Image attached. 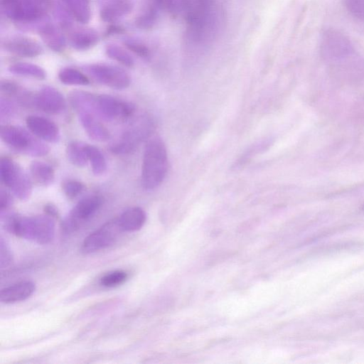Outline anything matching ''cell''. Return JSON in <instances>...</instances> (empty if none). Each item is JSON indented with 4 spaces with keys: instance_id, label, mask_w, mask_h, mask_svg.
Returning a JSON list of instances; mask_svg holds the SVG:
<instances>
[{
    "instance_id": "cell-1",
    "label": "cell",
    "mask_w": 364,
    "mask_h": 364,
    "mask_svg": "<svg viewBox=\"0 0 364 364\" xmlns=\"http://www.w3.org/2000/svg\"><path fill=\"white\" fill-rule=\"evenodd\" d=\"M0 215L4 228L16 236L39 245L48 244L54 237V218L46 214L23 217L6 211Z\"/></svg>"
},
{
    "instance_id": "cell-2",
    "label": "cell",
    "mask_w": 364,
    "mask_h": 364,
    "mask_svg": "<svg viewBox=\"0 0 364 364\" xmlns=\"http://www.w3.org/2000/svg\"><path fill=\"white\" fill-rule=\"evenodd\" d=\"M168 169V156L164 142L154 137L146 144L141 166V181L143 188L151 191L159 186Z\"/></svg>"
},
{
    "instance_id": "cell-3",
    "label": "cell",
    "mask_w": 364,
    "mask_h": 364,
    "mask_svg": "<svg viewBox=\"0 0 364 364\" xmlns=\"http://www.w3.org/2000/svg\"><path fill=\"white\" fill-rule=\"evenodd\" d=\"M34 136L18 126L4 125L1 128V139L12 149L31 156L46 155L49 148Z\"/></svg>"
},
{
    "instance_id": "cell-4",
    "label": "cell",
    "mask_w": 364,
    "mask_h": 364,
    "mask_svg": "<svg viewBox=\"0 0 364 364\" xmlns=\"http://www.w3.org/2000/svg\"><path fill=\"white\" fill-rule=\"evenodd\" d=\"M2 183L20 200H27L32 191V183L26 172L11 159L4 156L0 161Z\"/></svg>"
},
{
    "instance_id": "cell-5",
    "label": "cell",
    "mask_w": 364,
    "mask_h": 364,
    "mask_svg": "<svg viewBox=\"0 0 364 364\" xmlns=\"http://www.w3.org/2000/svg\"><path fill=\"white\" fill-rule=\"evenodd\" d=\"M1 10L9 18L28 23L42 18L49 8L48 0H2Z\"/></svg>"
},
{
    "instance_id": "cell-6",
    "label": "cell",
    "mask_w": 364,
    "mask_h": 364,
    "mask_svg": "<svg viewBox=\"0 0 364 364\" xmlns=\"http://www.w3.org/2000/svg\"><path fill=\"white\" fill-rule=\"evenodd\" d=\"M103 200L100 196L90 195L80 199L72 208L62 223V228L66 232L77 230L85 221L90 219L101 208Z\"/></svg>"
},
{
    "instance_id": "cell-7",
    "label": "cell",
    "mask_w": 364,
    "mask_h": 364,
    "mask_svg": "<svg viewBox=\"0 0 364 364\" xmlns=\"http://www.w3.org/2000/svg\"><path fill=\"white\" fill-rule=\"evenodd\" d=\"M122 232L117 218L107 221L84 239L82 251L90 254L105 250L116 242Z\"/></svg>"
},
{
    "instance_id": "cell-8",
    "label": "cell",
    "mask_w": 364,
    "mask_h": 364,
    "mask_svg": "<svg viewBox=\"0 0 364 364\" xmlns=\"http://www.w3.org/2000/svg\"><path fill=\"white\" fill-rule=\"evenodd\" d=\"M152 129L153 124L150 119L146 118L136 122L111 145V151L117 155L132 153L143 139L149 136Z\"/></svg>"
},
{
    "instance_id": "cell-9",
    "label": "cell",
    "mask_w": 364,
    "mask_h": 364,
    "mask_svg": "<svg viewBox=\"0 0 364 364\" xmlns=\"http://www.w3.org/2000/svg\"><path fill=\"white\" fill-rule=\"evenodd\" d=\"M86 72L98 82L115 90H123L131 83L129 75L123 69L107 64H91Z\"/></svg>"
},
{
    "instance_id": "cell-10",
    "label": "cell",
    "mask_w": 364,
    "mask_h": 364,
    "mask_svg": "<svg viewBox=\"0 0 364 364\" xmlns=\"http://www.w3.org/2000/svg\"><path fill=\"white\" fill-rule=\"evenodd\" d=\"M95 110L102 119L115 121L131 117L135 107L132 103L118 97L100 95L96 97Z\"/></svg>"
},
{
    "instance_id": "cell-11",
    "label": "cell",
    "mask_w": 364,
    "mask_h": 364,
    "mask_svg": "<svg viewBox=\"0 0 364 364\" xmlns=\"http://www.w3.org/2000/svg\"><path fill=\"white\" fill-rule=\"evenodd\" d=\"M320 50L324 59L337 60L350 55L353 53V46L346 36L337 30L330 28L321 35Z\"/></svg>"
},
{
    "instance_id": "cell-12",
    "label": "cell",
    "mask_w": 364,
    "mask_h": 364,
    "mask_svg": "<svg viewBox=\"0 0 364 364\" xmlns=\"http://www.w3.org/2000/svg\"><path fill=\"white\" fill-rule=\"evenodd\" d=\"M34 108L50 114H59L66 109V101L55 88L43 86L35 94Z\"/></svg>"
},
{
    "instance_id": "cell-13",
    "label": "cell",
    "mask_w": 364,
    "mask_h": 364,
    "mask_svg": "<svg viewBox=\"0 0 364 364\" xmlns=\"http://www.w3.org/2000/svg\"><path fill=\"white\" fill-rule=\"evenodd\" d=\"M31 132L46 141L55 143L60 139L58 126L51 120L41 116L31 115L26 119Z\"/></svg>"
},
{
    "instance_id": "cell-14",
    "label": "cell",
    "mask_w": 364,
    "mask_h": 364,
    "mask_svg": "<svg viewBox=\"0 0 364 364\" xmlns=\"http://www.w3.org/2000/svg\"><path fill=\"white\" fill-rule=\"evenodd\" d=\"M77 114L82 127L90 138L99 141H105L110 138L109 130L95 112L81 111Z\"/></svg>"
},
{
    "instance_id": "cell-15",
    "label": "cell",
    "mask_w": 364,
    "mask_h": 364,
    "mask_svg": "<svg viewBox=\"0 0 364 364\" xmlns=\"http://www.w3.org/2000/svg\"><path fill=\"white\" fill-rule=\"evenodd\" d=\"M4 48L14 55L33 58L41 54L42 47L35 41L26 37H14L4 41Z\"/></svg>"
},
{
    "instance_id": "cell-16",
    "label": "cell",
    "mask_w": 364,
    "mask_h": 364,
    "mask_svg": "<svg viewBox=\"0 0 364 364\" xmlns=\"http://www.w3.org/2000/svg\"><path fill=\"white\" fill-rule=\"evenodd\" d=\"M36 285L31 281H23L1 289L0 300L4 304H14L24 301L35 291Z\"/></svg>"
},
{
    "instance_id": "cell-17",
    "label": "cell",
    "mask_w": 364,
    "mask_h": 364,
    "mask_svg": "<svg viewBox=\"0 0 364 364\" xmlns=\"http://www.w3.org/2000/svg\"><path fill=\"white\" fill-rule=\"evenodd\" d=\"M132 7L131 0H106L100 9V17L105 22H114L129 14Z\"/></svg>"
},
{
    "instance_id": "cell-18",
    "label": "cell",
    "mask_w": 364,
    "mask_h": 364,
    "mask_svg": "<svg viewBox=\"0 0 364 364\" xmlns=\"http://www.w3.org/2000/svg\"><path fill=\"white\" fill-rule=\"evenodd\" d=\"M117 219L122 232H135L143 227L146 215L141 208L132 207L124 210Z\"/></svg>"
},
{
    "instance_id": "cell-19",
    "label": "cell",
    "mask_w": 364,
    "mask_h": 364,
    "mask_svg": "<svg viewBox=\"0 0 364 364\" xmlns=\"http://www.w3.org/2000/svg\"><path fill=\"white\" fill-rule=\"evenodd\" d=\"M1 91L6 95L14 97L22 106L34 107L35 94L23 89L16 82L8 80L1 81Z\"/></svg>"
},
{
    "instance_id": "cell-20",
    "label": "cell",
    "mask_w": 364,
    "mask_h": 364,
    "mask_svg": "<svg viewBox=\"0 0 364 364\" xmlns=\"http://www.w3.org/2000/svg\"><path fill=\"white\" fill-rule=\"evenodd\" d=\"M66 11L77 22L87 23L91 18L90 0H60Z\"/></svg>"
},
{
    "instance_id": "cell-21",
    "label": "cell",
    "mask_w": 364,
    "mask_h": 364,
    "mask_svg": "<svg viewBox=\"0 0 364 364\" xmlns=\"http://www.w3.org/2000/svg\"><path fill=\"white\" fill-rule=\"evenodd\" d=\"M39 35L44 43L55 52H61L65 46V41L59 30L53 24L46 23L39 28Z\"/></svg>"
},
{
    "instance_id": "cell-22",
    "label": "cell",
    "mask_w": 364,
    "mask_h": 364,
    "mask_svg": "<svg viewBox=\"0 0 364 364\" xmlns=\"http://www.w3.org/2000/svg\"><path fill=\"white\" fill-rule=\"evenodd\" d=\"M30 172L35 181L44 186L52 184L55 178V172L52 166L43 161H32Z\"/></svg>"
},
{
    "instance_id": "cell-23",
    "label": "cell",
    "mask_w": 364,
    "mask_h": 364,
    "mask_svg": "<svg viewBox=\"0 0 364 364\" xmlns=\"http://www.w3.org/2000/svg\"><path fill=\"white\" fill-rule=\"evenodd\" d=\"M98 40L97 33L92 29L77 31L70 37L71 45L79 50H85L92 48L97 44Z\"/></svg>"
},
{
    "instance_id": "cell-24",
    "label": "cell",
    "mask_w": 364,
    "mask_h": 364,
    "mask_svg": "<svg viewBox=\"0 0 364 364\" xmlns=\"http://www.w3.org/2000/svg\"><path fill=\"white\" fill-rule=\"evenodd\" d=\"M66 154L68 160L77 167L85 166L89 161L87 144L81 141H73L70 142L67 146Z\"/></svg>"
},
{
    "instance_id": "cell-25",
    "label": "cell",
    "mask_w": 364,
    "mask_h": 364,
    "mask_svg": "<svg viewBox=\"0 0 364 364\" xmlns=\"http://www.w3.org/2000/svg\"><path fill=\"white\" fill-rule=\"evenodd\" d=\"M10 73L20 76L29 77L37 80H44L46 73L41 67L29 63H16L9 68Z\"/></svg>"
},
{
    "instance_id": "cell-26",
    "label": "cell",
    "mask_w": 364,
    "mask_h": 364,
    "mask_svg": "<svg viewBox=\"0 0 364 364\" xmlns=\"http://www.w3.org/2000/svg\"><path fill=\"white\" fill-rule=\"evenodd\" d=\"M60 81L68 85H87L89 78L80 70L73 68H64L58 73Z\"/></svg>"
},
{
    "instance_id": "cell-27",
    "label": "cell",
    "mask_w": 364,
    "mask_h": 364,
    "mask_svg": "<svg viewBox=\"0 0 364 364\" xmlns=\"http://www.w3.org/2000/svg\"><path fill=\"white\" fill-rule=\"evenodd\" d=\"M87 152L92 173L95 176L102 175L107 169V161L102 152L97 147L90 144H87Z\"/></svg>"
},
{
    "instance_id": "cell-28",
    "label": "cell",
    "mask_w": 364,
    "mask_h": 364,
    "mask_svg": "<svg viewBox=\"0 0 364 364\" xmlns=\"http://www.w3.org/2000/svg\"><path fill=\"white\" fill-rule=\"evenodd\" d=\"M107 55L126 67H133L134 60L132 56L123 48L117 45H109L106 48Z\"/></svg>"
},
{
    "instance_id": "cell-29",
    "label": "cell",
    "mask_w": 364,
    "mask_h": 364,
    "mask_svg": "<svg viewBox=\"0 0 364 364\" xmlns=\"http://www.w3.org/2000/svg\"><path fill=\"white\" fill-rule=\"evenodd\" d=\"M162 9L157 0H151L144 12L138 19V23L144 28H149L153 26L156 22L159 11Z\"/></svg>"
},
{
    "instance_id": "cell-30",
    "label": "cell",
    "mask_w": 364,
    "mask_h": 364,
    "mask_svg": "<svg viewBox=\"0 0 364 364\" xmlns=\"http://www.w3.org/2000/svg\"><path fill=\"white\" fill-rule=\"evenodd\" d=\"M128 277V273L124 270H114L104 274L100 279V284L107 288L115 287L124 283Z\"/></svg>"
},
{
    "instance_id": "cell-31",
    "label": "cell",
    "mask_w": 364,
    "mask_h": 364,
    "mask_svg": "<svg viewBox=\"0 0 364 364\" xmlns=\"http://www.w3.org/2000/svg\"><path fill=\"white\" fill-rule=\"evenodd\" d=\"M65 196L70 199L78 196L85 189V185L77 180H66L62 184Z\"/></svg>"
},
{
    "instance_id": "cell-32",
    "label": "cell",
    "mask_w": 364,
    "mask_h": 364,
    "mask_svg": "<svg viewBox=\"0 0 364 364\" xmlns=\"http://www.w3.org/2000/svg\"><path fill=\"white\" fill-rule=\"evenodd\" d=\"M124 44L129 50L141 58H147L150 55L149 48L140 41L129 38L124 41Z\"/></svg>"
},
{
    "instance_id": "cell-33",
    "label": "cell",
    "mask_w": 364,
    "mask_h": 364,
    "mask_svg": "<svg viewBox=\"0 0 364 364\" xmlns=\"http://www.w3.org/2000/svg\"><path fill=\"white\" fill-rule=\"evenodd\" d=\"M346 10L355 18L364 21V0H343Z\"/></svg>"
},
{
    "instance_id": "cell-34",
    "label": "cell",
    "mask_w": 364,
    "mask_h": 364,
    "mask_svg": "<svg viewBox=\"0 0 364 364\" xmlns=\"http://www.w3.org/2000/svg\"><path fill=\"white\" fill-rule=\"evenodd\" d=\"M0 262L1 268L5 269L11 265L13 262L12 252L4 238L0 241Z\"/></svg>"
},
{
    "instance_id": "cell-35",
    "label": "cell",
    "mask_w": 364,
    "mask_h": 364,
    "mask_svg": "<svg viewBox=\"0 0 364 364\" xmlns=\"http://www.w3.org/2000/svg\"><path fill=\"white\" fill-rule=\"evenodd\" d=\"M16 113L14 105L6 98H1L0 101V116L1 118H9L14 116Z\"/></svg>"
},
{
    "instance_id": "cell-36",
    "label": "cell",
    "mask_w": 364,
    "mask_h": 364,
    "mask_svg": "<svg viewBox=\"0 0 364 364\" xmlns=\"http://www.w3.org/2000/svg\"><path fill=\"white\" fill-rule=\"evenodd\" d=\"M11 205V196L6 190L1 189L0 193V213L8 211Z\"/></svg>"
},
{
    "instance_id": "cell-37",
    "label": "cell",
    "mask_w": 364,
    "mask_h": 364,
    "mask_svg": "<svg viewBox=\"0 0 364 364\" xmlns=\"http://www.w3.org/2000/svg\"><path fill=\"white\" fill-rule=\"evenodd\" d=\"M43 210L45 214L52 217L53 218H56L58 216V210L56 206L52 203L46 204Z\"/></svg>"
},
{
    "instance_id": "cell-38",
    "label": "cell",
    "mask_w": 364,
    "mask_h": 364,
    "mask_svg": "<svg viewBox=\"0 0 364 364\" xmlns=\"http://www.w3.org/2000/svg\"><path fill=\"white\" fill-rule=\"evenodd\" d=\"M362 210H363V212H364V205L363 206Z\"/></svg>"
}]
</instances>
